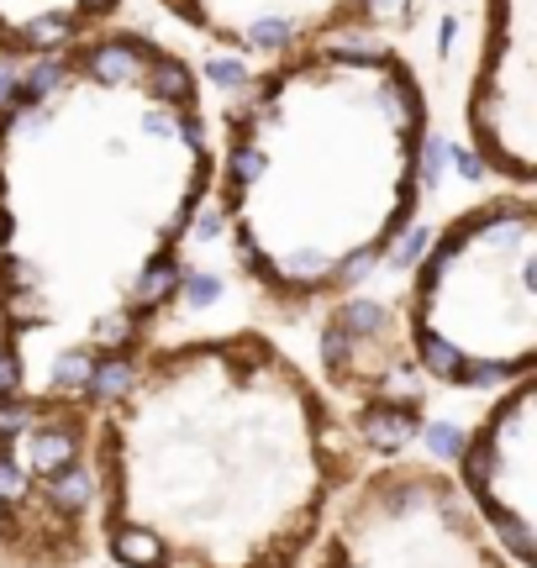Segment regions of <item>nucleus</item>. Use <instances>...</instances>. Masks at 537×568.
<instances>
[{"label": "nucleus", "mask_w": 537, "mask_h": 568, "mask_svg": "<svg viewBox=\"0 0 537 568\" xmlns=\"http://www.w3.org/2000/svg\"><path fill=\"white\" fill-rule=\"evenodd\" d=\"M196 64L100 26L0 95V411L96 416L158 342L211 200Z\"/></svg>", "instance_id": "obj_1"}, {"label": "nucleus", "mask_w": 537, "mask_h": 568, "mask_svg": "<svg viewBox=\"0 0 537 568\" xmlns=\"http://www.w3.org/2000/svg\"><path fill=\"white\" fill-rule=\"evenodd\" d=\"M369 463L268 331L153 342L96 405V547L111 568H306Z\"/></svg>", "instance_id": "obj_2"}, {"label": "nucleus", "mask_w": 537, "mask_h": 568, "mask_svg": "<svg viewBox=\"0 0 537 568\" xmlns=\"http://www.w3.org/2000/svg\"><path fill=\"white\" fill-rule=\"evenodd\" d=\"M432 100L406 53L321 43L268 58L221 106L211 200L243 284L274 316L359 295L427 195Z\"/></svg>", "instance_id": "obj_3"}, {"label": "nucleus", "mask_w": 537, "mask_h": 568, "mask_svg": "<svg viewBox=\"0 0 537 568\" xmlns=\"http://www.w3.org/2000/svg\"><path fill=\"white\" fill-rule=\"evenodd\" d=\"M401 327L416 374L459 395H495L537 369V200L495 189L448 216L416 263Z\"/></svg>", "instance_id": "obj_4"}, {"label": "nucleus", "mask_w": 537, "mask_h": 568, "mask_svg": "<svg viewBox=\"0 0 537 568\" xmlns=\"http://www.w3.org/2000/svg\"><path fill=\"white\" fill-rule=\"evenodd\" d=\"M306 568H516L474 521L453 473L380 458L338 500Z\"/></svg>", "instance_id": "obj_5"}, {"label": "nucleus", "mask_w": 537, "mask_h": 568, "mask_svg": "<svg viewBox=\"0 0 537 568\" xmlns=\"http://www.w3.org/2000/svg\"><path fill=\"white\" fill-rule=\"evenodd\" d=\"M96 416L0 411V568H85L96 553Z\"/></svg>", "instance_id": "obj_6"}, {"label": "nucleus", "mask_w": 537, "mask_h": 568, "mask_svg": "<svg viewBox=\"0 0 537 568\" xmlns=\"http://www.w3.org/2000/svg\"><path fill=\"white\" fill-rule=\"evenodd\" d=\"M464 138L506 189L537 179V0H480Z\"/></svg>", "instance_id": "obj_7"}, {"label": "nucleus", "mask_w": 537, "mask_h": 568, "mask_svg": "<svg viewBox=\"0 0 537 568\" xmlns=\"http://www.w3.org/2000/svg\"><path fill=\"white\" fill-rule=\"evenodd\" d=\"M317 384L359 426L369 452L391 448L395 437H412L427 395H421V374L406 348L401 310L369 295H348L338 306H327Z\"/></svg>", "instance_id": "obj_8"}, {"label": "nucleus", "mask_w": 537, "mask_h": 568, "mask_svg": "<svg viewBox=\"0 0 537 568\" xmlns=\"http://www.w3.org/2000/svg\"><path fill=\"white\" fill-rule=\"evenodd\" d=\"M453 484L516 568H537V374L495 390L459 443Z\"/></svg>", "instance_id": "obj_9"}, {"label": "nucleus", "mask_w": 537, "mask_h": 568, "mask_svg": "<svg viewBox=\"0 0 537 568\" xmlns=\"http://www.w3.org/2000/svg\"><path fill=\"white\" fill-rule=\"evenodd\" d=\"M179 32L243 58H285L321 43H369L412 0H153Z\"/></svg>", "instance_id": "obj_10"}, {"label": "nucleus", "mask_w": 537, "mask_h": 568, "mask_svg": "<svg viewBox=\"0 0 537 568\" xmlns=\"http://www.w3.org/2000/svg\"><path fill=\"white\" fill-rule=\"evenodd\" d=\"M122 0H0V64H37L117 22Z\"/></svg>", "instance_id": "obj_11"}]
</instances>
